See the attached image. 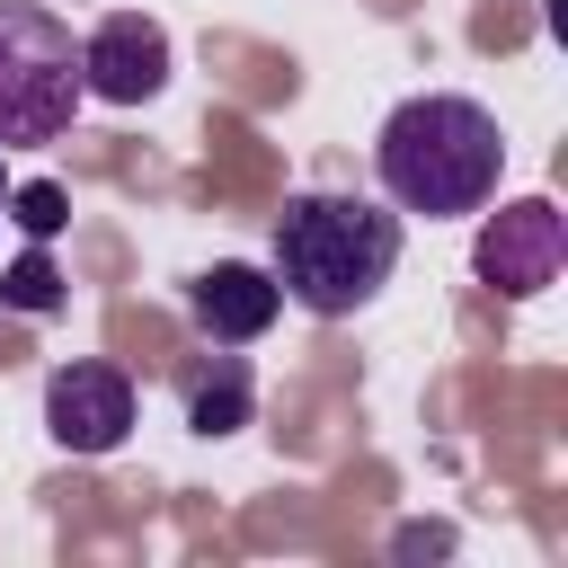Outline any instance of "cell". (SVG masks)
<instances>
[{
	"label": "cell",
	"instance_id": "1",
	"mask_svg": "<svg viewBox=\"0 0 568 568\" xmlns=\"http://www.w3.org/2000/svg\"><path fill=\"white\" fill-rule=\"evenodd\" d=\"M497 169H506V133L479 98H453V89H426V98H399L382 115V142H373V178L399 213H426V222H453V213H479L497 195Z\"/></svg>",
	"mask_w": 568,
	"mask_h": 568
},
{
	"label": "cell",
	"instance_id": "2",
	"mask_svg": "<svg viewBox=\"0 0 568 568\" xmlns=\"http://www.w3.org/2000/svg\"><path fill=\"white\" fill-rule=\"evenodd\" d=\"M399 266V213L364 204V195H284L275 213V284L284 302H302L311 320H346L364 311Z\"/></svg>",
	"mask_w": 568,
	"mask_h": 568
},
{
	"label": "cell",
	"instance_id": "3",
	"mask_svg": "<svg viewBox=\"0 0 568 568\" xmlns=\"http://www.w3.org/2000/svg\"><path fill=\"white\" fill-rule=\"evenodd\" d=\"M80 98V36L44 0H0V151L62 142Z\"/></svg>",
	"mask_w": 568,
	"mask_h": 568
},
{
	"label": "cell",
	"instance_id": "4",
	"mask_svg": "<svg viewBox=\"0 0 568 568\" xmlns=\"http://www.w3.org/2000/svg\"><path fill=\"white\" fill-rule=\"evenodd\" d=\"M479 213H488V231H479V284L506 293V302L550 293L559 266H568V213L550 195H524V204H497L488 195Z\"/></svg>",
	"mask_w": 568,
	"mask_h": 568
},
{
	"label": "cell",
	"instance_id": "5",
	"mask_svg": "<svg viewBox=\"0 0 568 568\" xmlns=\"http://www.w3.org/2000/svg\"><path fill=\"white\" fill-rule=\"evenodd\" d=\"M80 89L106 98V106L160 98V89H169V36H160V18H142V9L98 18V27L80 36Z\"/></svg>",
	"mask_w": 568,
	"mask_h": 568
},
{
	"label": "cell",
	"instance_id": "6",
	"mask_svg": "<svg viewBox=\"0 0 568 568\" xmlns=\"http://www.w3.org/2000/svg\"><path fill=\"white\" fill-rule=\"evenodd\" d=\"M44 435L62 453H115L133 435V382L115 364H62L44 382Z\"/></svg>",
	"mask_w": 568,
	"mask_h": 568
},
{
	"label": "cell",
	"instance_id": "7",
	"mask_svg": "<svg viewBox=\"0 0 568 568\" xmlns=\"http://www.w3.org/2000/svg\"><path fill=\"white\" fill-rule=\"evenodd\" d=\"M186 311H195V328H204L213 346H248V337L275 328L284 284H275L266 266H248V257H222V266H204V275L186 284Z\"/></svg>",
	"mask_w": 568,
	"mask_h": 568
},
{
	"label": "cell",
	"instance_id": "8",
	"mask_svg": "<svg viewBox=\"0 0 568 568\" xmlns=\"http://www.w3.org/2000/svg\"><path fill=\"white\" fill-rule=\"evenodd\" d=\"M186 426H195V435H231V426H248V373L222 364L213 382H195V390H186Z\"/></svg>",
	"mask_w": 568,
	"mask_h": 568
},
{
	"label": "cell",
	"instance_id": "9",
	"mask_svg": "<svg viewBox=\"0 0 568 568\" xmlns=\"http://www.w3.org/2000/svg\"><path fill=\"white\" fill-rule=\"evenodd\" d=\"M0 213H9L27 240H53V231L71 222V195H62L53 178H27V186H9V204H0Z\"/></svg>",
	"mask_w": 568,
	"mask_h": 568
},
{
	"label": "cell",
	"instance_id": "10",
	"mask_svg": "<svg viewBox=\"0 0 568 568\" xmlns=\"http://www.w3.org/2000/svg\"><path fill=\"white\" fill-rule=\"evenodd\" d=\"M0 302H18V311H62V275H53V257H44V240L0 275Z\"/></svg>",
	"mask_w": 568,
	"mask_h": 568
},
{
	"label": "cell",
	"instance_id": "11",
	"mask_svg": "<svg viewBox=\"0 0 568 568\" xmlns=\"http://www.w3.org/2000/svg\"><path fill=\"white\" fill-rule=\"evenodd\" d=\"M0 160H9V151H0ZM0 204H9V169H0Z\"/></svg>",
	"mask_w": 568,
	"mask_h": 568
}]
</instances>
